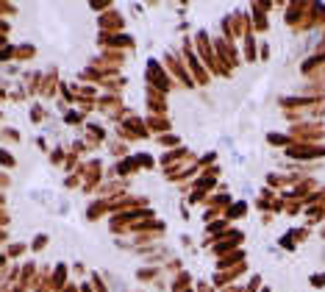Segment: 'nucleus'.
<instances>
[{
    "mask_svg": "<svg viewBox=\"0 0 325 292\" xmlns=\"http://www.w3.org/2000/svg\"><path fill=\"white\" fill-rule=\"evenodd\" d=\"M311 284L314 287H325V275H311Z\"/></svg>",
    "mask_w": 325,
    "mask_h": 292,
    "instance_id": "nucleus-1",
    "label": "nucleus"
}]
</instances>
